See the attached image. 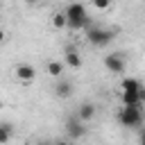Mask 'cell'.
Instances as JSON below:
<instances>
[{
	"instance_id": "8fae6325",
	"label": "cell",
	"mask_w": 145,
	"mask_h": 145,
	"mask_svg": "<svg viewBox=\"0 0 145 145\" xmlns=\"http://www.w3.org/2000/svg\"><path fill=\"white\" fill-rule=\"evenodd\" d=\"M120 100H122V106H143L138 93H120Z\"/></svg>"
},
{
	"instance_id": "7a4b0ae2",
	"label": "cell",
	"mask_w": 145,
	"mask_h": 145,
	"mask_svg": "<svg viewBox=\"0 0 145 145\" xmlns=\"http://www.w3.org/2000/svg\"><path fill=\"white\" fill-rule=\"evenodd\" d=\"M118 122L127 129H138L143 125V111L140 106H122L118 111Z\"/></svg>"
},
{
	"instance_id": "ffe728a7",
	"label": "cell",
	"mask_w": 145,
	"mask_h": 145,
	"mask_svg": "<svg viewBox=\"0 0 145 145\" xmlns=\"http://www.w3.org/2000/svg\"><path fill=\"white\" fill-rule=\"evenodd\" d=\"M2 41H5V32L0 29V43H2Z\"/></svg>"
},
{
	"instance_id": "7c38bea8",
	"label": "cell",
	"mask_w": 145,
	"mask_h": 145,
	"mask_svg": "<svg viewBox=\"0 0 145 145\" xmlns=\"http://www.w3.org/2000/svg\"><path fill=\"white\" fill-rule=\"evenodd\" d=\"M11 134H14V129H11V125H7V122H2V125H0V145H7V143L11 140Z\"/></svg>"
},
{
	"instance_id": "30bf717a",
	"label": "cell",
	"mask_w": 145,
	"mask_h": 145,
	"mask_svg": "<svg viewBox=\"0 0 145 145\" xmlns=\"http://www.w3.org/2000/svg\"><path fill=\"white\" fill-rule=\"evenodd\" d=\"M77 116H79L82 122H88V120L95 118V106H93L91 102H84V104L79 106V113H77Z\"/></svg>"
},
{
	"instance_id": "6da1fadb",
	"label": "cell",
	"mask_w": 145,
	"mask_h": 145,
	"mask_svg": "<svg viewBox=\"0 0 145 145\" xmlns=\"http://www.w3.org/2000/svg\"><path fill=\"white\" fill-rule=\"evenodd\" d=\"M66 20H68V29L77 32V29H88L91 27V18L84 5H68L66 7Z\"/></svg>"
},
{
	"instance_id": "44dd1931",
	"label": "cell",
	"mask_w": 145,
	"mask_h": 145,
	"mask_svg": "<svg viewBox=\"0 0 145 145\" xmlns=\"http://www.w3.org/2000/svg\"><path fill=\"white\" fill-rule=\"evenodd\" d=\"M0 106H2V102H0Z\"/></svg>"
},
{
	"instance_id": "ac0fdd59",
	"label": "cell",
	"mask_w": 145,
	"mask_h": 145,
	"mask_svg": "<svg viewBox=\"0 0 145 145\" xmlns=\"http://www.w3.org/2000/svg\"><path fill=\"white\" fill-rule=\"evenodd\" d=\"M54 145H70V143H68V140H57Z\"/></svg>"
},
{
	"instance_id": "9a60e30c",
	"label": "cell",
	"mask_w": 145,
	"mask_h": 145,
	"mask_svg": "<svg viewBox=\"0 0 145 145\" xmlns=\"http://www.w3.org/2000/svg\"><path fill=\"white\" fill-rule=\"evenodd\" d=\"M93 7H95V9H109V7H111V2H109V0H95V2H93Z\"/></svg>"
},
{
	"instance_id": "52a82bcc",
	"label": "cell",
	"mask_w": 145,
	"mask_h": 145,
	"mask_svg": "<svg viewBox=\"0 0 145 145\" xmlns=\"http://www.w3.org/2000/svg\"><path fill=\"white\" fill-rule=\"evenodd\" d=\"M66 134H68L72 140H77V138H82V136L86 134V127L82 125V120H72V118H70V120L66 122Z\"/></svg>"
},
{
	"instance_id": "2e32d148",
	"label": "cell",
	"mask_w": 145,
	"mask_h": 145,
	"mask_svg": "<svg viewBox=\"0 0 145 145\" xmlns=\"http://www.w3.org/2000/svg\"><path fill=\"white\" fill-rule=\"evenodd\" d=\"M138 97H140V104H145V86L138 91Z\"/></svg>"
},
{
	"instance_id": "3957f363",
	"label": "cell",
	"mask_w": 145,
	"mask_h": 145,
	"mask_svg": "<svg viewBox=\"0 0 145 145\" xmlns=\"http://www.w3.org/2000/svg\"><path fill=\"white\" fill-rule=\"evenodd\" d=\"M86 39H88L91 45H95V48H104V45L111 43L113 32H111V29H104V27H95V25H91V27L86 29Z\"/></svg>"
},
{
	"instance_id": "5b68a950",
	"label": "cell",
	"mask_w": 145,
	"mask_h": 145,
	"mask_svg": "<svg viewBox=\"0 0 145 145\" xmlns=\"http://www.w3.org/2000/svg\"><path fill=\"white\" fill-rule=\"evenodd\" d=\"M16 79L18 82H25V84L34 82L36 79V68L32 63H18L16 66Z\"/></svg>"
},
{
	"instance_id": "4fadbf2b",
	"label": "cell",
	"mask_w": 145,
	"mask_h": 145,
	"mask_svg": "<svg viewBox=\"0 0 145 145\" xmlns=\"http://www.w3.org/2000/svg\"><path fill=\"white\" fill-rule=\"evenodd\" d=\"M48 75L50 77H61L63 75V63L61 61H50L48 63Z\"/></svg>"
},
{
	"instance_id": "e0dca14e",
	"label": "cell",
	"mask_w": 145,
	"mask_h": 145,
	"mask_svg": "<svg viewBox=\"0 0 145 145\" xmlns=\"http://www.w3.org/2000/svg\"><path fill=\"white\" fill-rule=\"evenodd\" d=\"M140 145H145V129H140Z\"/></svg>"
},
{
	"instance_id": "d6986e66",
	"label": "cell",
	"mask_w": 145,
	"mask_h": 145,
	"mask_svg": "<svg viewBox=\"0 0 145 145\" xmlns=\"http://www.w3.org/2000/svg\"><path fill=\"white\" fill-rule=\"evenodd\" d=\"M36 145H54V143H48V140H41V143H36Z\"/></svg>"
},
{
	"instance_id": "8992f818",
	"label": "cell",
	"mask_w": 145,
	"mask_h": 145,
	"mask_svg": "<svg viewBox=\"0 0 145 145\" xmlns=\"http://www.w3.org/2000/svg\"><path fill=\"white\" fill-rule=\"evenodd\" d=\"M63 59H66V63L70 66V68H82V57H79V52H77V48L75 45H66L63 48Z\"/></svg>"
},
{
	"instance_id": "ba28073f",
	"label": "cell",
	"mask_w": 145,
	"mask_h": 145,
	"mask_svg": "<svg viewBox=\"0 0 145 145\" xmlns=\"http://www.w3.org/2000/svg\"><path fill=\"white\" fill-rule=\"evenodd\" d=\"M120 88H122V93H138V91L143 88V84H140L136 77H125L122 84H120Z\"/></svg>"
},
{
	"instance_id": "5bb4252c",
	"label": "cell",
	"mask_w": 145,
	"mask_h": 145,
	"mask_svg": "<svg viewBox=\"0 0 145 145\" xmlns=\"http://www.w3.org/2000/svg\"><path fill=\"white\" fill-rule=\"evenodd\" d=\"M52 25H54V29H63V27H68V20H66V14H63V11H59V14H54V16H52Z\"/></svg>"
},
{
	"instance_id": "277c9868",
	"label": "cell",
	"mask_w": 145,
	"mask_h": 145,
	"mask_svg": "<svg viewBox=\"0 0 145 145\" xmlns=\"http://www.w3.org/2000/svg\"><path fill=\"white\" fill-rule=\"evenodd\" d=\"M104 66L109 68V72H116V75L125 72V59H122V54H120V52L106 54V57H104Z\"/></svg>"
},
{
	"instance_id": "9c48e42d",
	"label": "cell",
	"mask_w": 145,
	"mask_h": 145,
	"mask_svg": "<svg viewBox=\"0 0 145 145\" xmlns=\"http://www.w3.org/2000/svg\"><path fill=\"white\" fill-rule=\"evenodd\" d=\"M72 91H75V88H72V82H66V79L54 86V95H57V97H70Z\"/></svg>"
}]
</instances>
